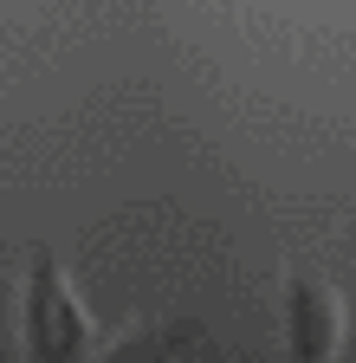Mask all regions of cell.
Returning <instances> with one entry per match:
<instances>
[{"mask_svg":"<svg viewBox=\"0 0 356 363\" xmlns=\"http://www.w3.org/2000/svg\"><path fill=\"white\" fill-rule=\"evenodd\" d=\"M285 344L311 363L324 357H343L350 344V305L337 286H318V279H285Z\"/></svg>","mask_w":356,"mask_h":363,"instance_id":"obj_2","label":"cell"},{"mask_svg":"<svg viewBox=\"0 0 356 363\" xmlns=\"http://www.w3.org/2000/svg\"><path fill=\"white\" fill-rule=\"evenodd\" d=\"M117 344H130V331L98 325V311L65 279V266L39 253L20 286V350L39 363H91V357H110Z\"/></svg>","mask_w":356,"mask_h":363,"instance_id":"obj_1","label":"cell"}]
</instances>
